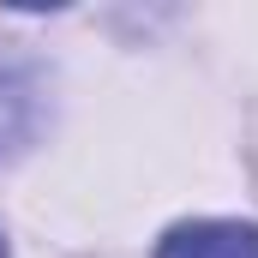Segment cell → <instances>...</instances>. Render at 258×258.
<instances>
[{
  "label": "cell",
  "mask_w": 258,
  "mask_h": 258,
  "mask_svg": "<svg viewBox=\"0 0 258 258\" xmlns=\"http://www.w3.org/2000/svg\"><path fill=\"white\" fill-rule=\"evenodd\" d=\"M156 258H258L252 222H180L156 240Z\"/></svg>",
  "instance_id": "obj_1"
},
{
  "label": "cell",
  "mask_w": 258,
  "mask_h": 258,
  "mask_svg": "<svg viewBox=\"0 0 258 258\" xmlns=\"http://www.w3.org/2000/svg\"><path fill=\"white\" fill-rule=\"evenodd\" d=\"M0 258H6V240H0Z\"/></svg>",
  "instance_id": "obj_2"
}]
</instances>
